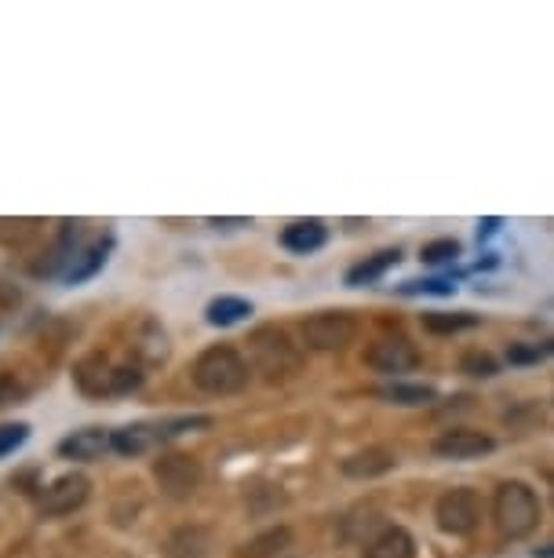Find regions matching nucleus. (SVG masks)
<instances>
[{"mask_svg": "<svg viewBox=\"0 0 554 558\" xmlns=\"http://www.w3.org/2000/svg\"><path fill=\"white\" fill-rule=\"evenodd\" d=\"M398 468V457H394L386 446H369V449H358L350 457H343L340 471L354 482H372V478H383Z\"/></svg>", "mask_w": 554, "mask_h": 558, "instance_id": "11", "label": "nucleus"}, {"mask_svg": "<svg viewBox=\"0 0 554 558\" xmlns=\"http://www.w3.org/2000/svg\"><path fill=\"white\" fill-rule=\"evenodd\" d=\"M365 365L386 376H402L420 365V351H416V343L405 340V336H383V340H376L369 351H365Z\"/></svg>", "mask_w": 554, "mask_h": 558, "instance_id": "8", "label": "nucleus"}, {"mask_svg": "<svg viewBox=\"0 0 554 558\" xmlns=\"http://www.w3.org/2000/svg\"><path fill=\"white\" fill-rule=\"evenodd\" d=\"M26 398V387L15 380L12 373H0V409H8V405H19Z\"/></svg>", "mask_w": 554, "mask_h": 558, "instance_id": "21", "label": "nucleus"}, {"mask_svg": "<svg viewBox=\"0 0 554 558\" xmlns=\"http://www.w3.org/2000/svg\"><path fill=\"white\" fill-rule=\"evenodd\" d=\"M456 256H459V241H453V238L431 241V245L423 248V259L427 263H448V259H456Z\"/></svg>", "mask_w": 554, "mask_h": 558, "instance_id": "22", "label": "nucleus"}, {"mask_svg": "<svg viewBox=\"0 0 554 558\" xmlns=\"http://www.w3.org/2000/svg\"><path fill=\"white\" fill-rule=\"evenodd\" d=\"M110 435L113 430H102V427H85V430H73L59 441V452L66 460H96L102 452L110 449Z\"/></svg>", "mask_w": 554, "mask_h": 558, "instance_id": "12", "label": "nucleus"}, {"mask_svg": "<svg viewBox=\"0 0 554 558\" xmlns=\"http://www.w3.org/2000/svg\"><path fill=\"white\" fill-rule=\"evenodd\" d=\"M248 314H253V303L242 300V296H219V300L208 303V322L219 325V329H226V325L245 322Z\"/></svg>", "mask_w": 554, "mask_h": 558, "instance_id": "17", "label": "nucleus"}, {"mask_svg": "<svg viewBox=\"0 0 554 558\" xmlns=\"http://www.w3.org/2000/svg\"><path fill=\"white\" fill-rule=\"evenodd\" d=\"M496 227H500V219H485V223H482V238L496 234Z\"/></svg>", "mask_w": 554, "mask_h": 558, "instance_id": "27", "label": "nucleus"}, {"mask_svg": "<svg viewBox=\"0 0 554 558\" xmlns=\"http://www.w3.org/2000/svg\"><path fill=\"white\" fill-rule=\"evenodd\" d=\"M91 493V482L81 475V471H70V475H59L51 486H45L40 493V514L48 519H59V514H73L81 504L88 500Z\"/></svg>", "mask_w": 554, "mask_h": 558, "instance_id": "9", "label": "nucleus"}, {"mask_svg": "<svg viewBox=\"0 0 554 558\" xmlns=\"http://www.w3.org/2000/svg\"><path fill=\"white\" fill-rule=\"evenodd\" d=\"M248 351H253V368L256 373H263V380H285L292 376L303 362L299 347L288 340L285 329H274V325H263V329L253 332V340H248Z\"/></svg>", "mask_w": 554, "mask_h": 558, "instance_id": "4", "label": "nucleus"}, {"mask_svg": "<svg viewBox=\"0 0 554 558\" xmlns=\"http://www.w3.org/2000/svg\"><path fill=\"white\" fill-rule=\"evenodd\" d=\"M478 318L475 314H467V311H456V314H442V311H434V314H423V329L427 332H464V329H475Z\"/></svg>", "mask_w": 554, "mask_h": 558, "instance_id": "20", "label": "nucleus"}, {"mask_svg": "<svg viewBox=\"0 0 554 558\" xmlns=\"http://www.w3.org/2000/svg\"><path fill=\"white\" fill-rule=\"evenodd\" d=\"M532 558H554V544L551 547H537V551H532Z\"/></svg>", "mask_w": 554, "mask_h": 558, "instance_id": "28", "label": "nucleus"}, {"mask_svg": "<svg viewBox=\"0 0 554 558\" xmlns=\"http://www.w3.org/2000/svg\"><path fill=\"white\" fill-rule=\"evenodd\" d=\"M405 292H434V296H453L456 286H453V281H445V278H434V281H409Z\"/></svg>", "mask_w": 554, "mask_h": 558, "instance_id": "25", "label": "nucleus"}, {"mask_svg": "<svg viewBox=\"0 0 554 558\" xmlns=\"http://www.w3.org/2000/svg\"><path fill=\"white\" fill-rule=\"evenodd\" d=\"M493 449H496L493 435H482V430H470V427H453L434 438V457L442 460H475V457H489Z\"/></svg>", "mask_w": 554, "mask_h": 558, "instance_id": "10", "label": "nucleus"}, {"mask_svg": "<svg viewBox=\"0 0 554 558\" xmlns=\"http://www.w3.org/2000/svg\"><path fill=\"white\" fill-rule=\"evenodd\" d=\"M190 376H194L197 391H205V395H216V398L237 395L248 384V362L234 351V347L216 343L197 354Z\"/></svg>", "mask_w": 554, "mask_h": 558, "instance_id": "3", "label": "nucleus"}, {"mask_svg": "<svg viewBox=\"0 0 554 558\" xmlns=\"http://www.w3.org/2000/svg\"><path fill=\"white\" fill-rule=\"evenodd\" d=\"M107 252H110V241H96V245H88L81 256H73L70 263V270H66V278L77 286V281H88L91 274H96L102 263H107Z\"/></svg>", "mask_w": 554, "mask_h": 558, "instance_id": "18", "label": "nucleus"}, {"mask_svg": "<svg viewBox=\"0 0 554 558\" xmlns=\"http://www.w3.org/2000/svg\"><path fill=\"white\" fill-rule=\"evenodd\" d=\"M248 219H212V227H245Z\"/></svg>", "mask_w": 554, "mask_h": 558, "instance_id": "26", "label": "nucleus"}, {"mask_svg": "<svg viewBox=\"0 0 554 558\" xmlns=\"http://www.w3.org/2000/svg\"><path fill=\"white\" fill-rule=\"evenodd\" d=\"M380 395L394 405H427L438 398L434 387H427V384H391V387H383Z\"/></svg>", "mask_w": 554, "mask_h": 558, "instance_id": "19", "label": "nucleus"}, {"mask_svg": "<svg viewBox=\"0 0 554 558\" xmlns=\"http://www.w3.org/2000/svg\"><path fill=\"white\" fill-rule=\"evenodd\" d=\"M73 380H77L81 395L88 398H118L132 395L143 387V362H113L110 354H88L81 357L73 368Z\"/></svg>", "mask_w": 554, "mask_h": 558, "instance_id": "1", "label": "nucleus"}, {"mask_svg": "<svg viewBox=\"0 0 554 558\" xmlns=\"http://www.w3.org/2000/svg\"><path fill=\"white\" fill-rule=\"evenodd\" d=\"M493 522L500 536L507 541H526V536L540 525V500L529 482H500L493 493Z\"/></svg>", "mask_w": 554, "mask_h": 558, "instance_id": "2", "label": "nucleus"}, {"mask_svg": "<svg viewBox=\"0 0 554 558\" xmlns=\"http://www.w3.org/2000/svg\"><path fill=\"white\" fill-rule=\"evenodd\" d=\"M464 373H470V376H493L496 373V362L489 354H478V351H470V354H464Z\"/></svg>", "mask_w": 554, "mask_h": 558, "instance_id": "23", "label": "nucleus"}, {"mask_svg": "<svg viewBox=\"0 0 554 558\" xmlns=\"http://www.w3.org/2000/svg\"><path fill=\"white\" fill-rule=\"evenodd\" d=\"M413 555H416V541L402 525H383V530L365 544V558H413Z\"/></svg>", "mask_w": 554, "mask_h": 558, "instance_id": "13", "label": "nucleus"}, {"mask_svg": "<svg viewBox=\"0 0 554 558\" xmlns=\"http://www.w3.org/2000/svg\"><path fill=\"white\" fill-rule=\"evenodd\" d=\"M402 252L398 248H386V252H376V256L361 259L358 267L347 270V286H372V281H380L386 270L398 267Z\"/></svg>", "mask_w": 554, "mask_h": 558, "instance_id": "15", "label": "nucleus"}, {"mask_svg": "<svg viewBox=\"0 0 554 558\" xmlns=\"http://www.w3.org/2000/svg\"><path fill=\"white\" fill-rule=\"evenodd\" d=\"M153 478L172 500H186V497H194L197 486H201V468H197L194 457L169 452V457H161L153 463Z\"/></svg>", "mask_w": 554, "mask_h": 558, "instance_id": "7", "label": "nucleus"}, {"mask_svg": "<svg viewBox=\"0 0 554 558\" xmlns=\"http://www.w3.org/2000/svg\"><path fill=\"white\" fill-rule=\"evenodd\" d=\"M157 427H146V424H135V427H121L110 435V449L121 452V457H139L150 446H157Z\"/></svg>", "mask_w": 554, "mask_h": 558, "instance_id": "16", "label": "nucleus"}, {"mask_svg": "<svg viewBox=\"0 0 554 558\" xmlns=\"http://www.w3.org/2000/svg\"><path fill=\"white\" fill-rule=\"evenodd\" d=\"M434 519L438 530L448 536H470L478 530V522H482V497L467 486L445 489L434 504Z\"/></svg>", "mask_w": 554, "mask_h": 558, "instance_id": "5", "label": "nucleus"}, {"mask_svg": "<svg viewBox=\"0 0 554 558\" xmlns=\"http://www.w3.org/2000/svg\"><path fill=\"white\" fill-rule=\"evenodd\" d=\"M299 336L303 347H310V351H343L347 343L358 340V322L347 311H321L299 325Z\"/></svg>", "mask_w": 554, "mask_h": 558, "instance_id": "6", "label": "nucleus"}, {"mask_svg": "<svg viewBox=\"0 0 554 558\" xmlns=\"http://www.w3.org/2000/svg\"><path fill=\"white\" fill-rule=\"evenodd\" d=\"M325 241H329V230L321 219H299V223H288L281 230V245L288 252H296V256H310V252H318Z\"/></svg>", "mask_w": 554, "mask_h": 558, "instance_id": "14", "label": "nucleus"}, {"mask_svg": "<svg viewBox=\"0 0 554 558\" xmlns=\"http://www.w3.org/2000/svg\"><path fill=\"white\" fill-rule=\"evenodd\" d=\"M540 351H543V357H551V354H554V340H547V343H540Z\"/></svg>", "mask_w": 554, "mask_h": 558, "instance_id": "29", "label": "nucleus"}, {"mask_svg": "<svg viewBox=\"0 0 554 558\" xmlns=\"http://www.w3.org/2000/svg\"><path fill=\"white\" fill-rule=\"evenodd\" d=\"M26 435H29V427H26V424H8V427H0V457L23 446Z\"/></svg>", "mask_w": 554, "mask_h": 558, "instance_id": "24", "label": "nucleus"}]
</instances>
